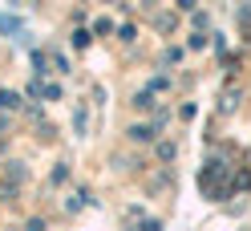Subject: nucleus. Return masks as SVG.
Listing matches in <instances>:
<instances>
[{
  "label": "nucleus",
  "mask_w": 251,
  "mask_h": 231,
  "mask_svg": "<svg viewBox=\"0 0 251 231\" xmlns=\"http://www.w3.org/2000/svg\"><path fill=\"white\" fill-rule=\"evenodd\" d=\"M130 134H134V138H138V142H150V138H154V130H150V126H134V130H130Z\"/></svg>",
  "instance_id": "obj_1"
},
{
  "label": "nucleus",
  "mask_w": 251,
  "mask_h": 231,
  "mask_svg": "<svg viewBox=\"0 0 251 231\" xmlns=\"http://www.w3.org/2000/svg\"><path fill=\"white\" fill-rule=\"evenodd\" d=\"M17 102H21L17 94H0V105H8V110H12V105H17Z\"/></svg>",
  "instance_id": "obj_2"
}]
</instances>
